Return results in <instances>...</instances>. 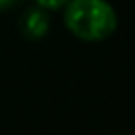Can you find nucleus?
I'll return each mask as SVG.
<instances>
[{
  "label": "nucleus",
  "mask_w": 135,
  "mask_h": 135,
  "mask_svg": "<svg viewBox=\"0 0 135 135\" xmlns=\"http://www.w3.org/2000/svg\"><path fill=\"white\" fill-rule=\"evenodd\" d=\"M64 24L81 42H103L117 30V14L107 0H68Z\"/></svg>",
  "instance_id": "1"
},
{
  "label": "nucleus",
  "mask_w": 135,
  "mask_h": 135,
  "mask_svg": "<svg viewBox=\"0 0 135 135\" xmlns=\"http://www.w3.org/2000/svg\"><path fill=\"white\" fill-rule=\"evenodd\" d=\"M48 24H50V20L46 16V10L40 8V6L38 8H30L22 18V32L30 40H40L46 36Z\"/></svg>",
  "instance_id": "2"
},
{
  "label": "nucleus",
  "mask_w": 135,
  "mask_h": 135,
  "mask_svg": "<svg viewBox=\"0 0 135 135\" xmlns=\"http://www.w3.org/2000/svg\"><path fill=\"white\" fill-rule=\"evenodd\" d=\"M34 2L44 10H60V8L66 6L68 0H34Z\"/></svg>",
  "instance_id": "3"
},
{
  "label": "nucleus",
  "mask_w": 135,
  "mask_h": 135,
  "mask_svg": "<svg viewBox=\"0 0 135 135\" xmlns=\"http://www.w3.org/2000/svg\"><path fill=\"white\" fill-rule=\"evenodd\" d=\"M20 0H0V12H4V10H10L18 4Z\"/></svg>",
  "instance_id": "4"
}]
</instances>
